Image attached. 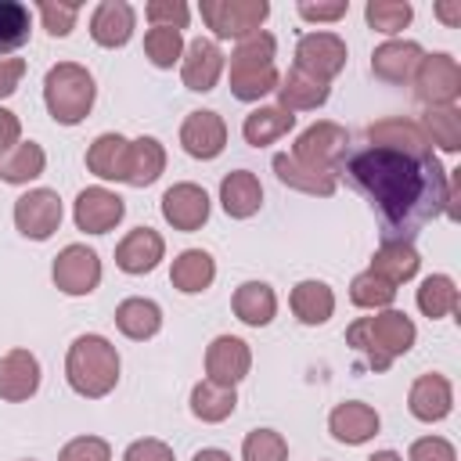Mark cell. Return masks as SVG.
<instances>
[{"label": "cell", "mask_w": 461, "mask_h": 461, "mask_svg": "<svg viewBox=\"0 0 461 461\" xmlns=\"http://www.w3.org/2000/svg\"><path fill=\"white\" fill-rule=\"evenodd\" d=\"M252 371V349L238 335H216L205 346V378L220 385H238Z\"/></svg>", "instance_id": "e0dca14e"}, {"label": "cell", "mask_w": 461, "mask_h": 461, "mask_svg": "<svg viewBox=\"0 0 461 461\" xmlns=\"http://www.w3.org/2000/svg\"><path fill=\"white\" fill-rule=\"evenodd\" d=\"M40 378H43V371H40V360H36L32 349L14 346L0 357V400L4 403L32 400L36 389H40Z\"/></svg>", "instance_id": "5bb4252c"}, {"label": "cell", "mask_w": 461, "mask_h": 461, "mask_svg": "<svg viewBox=\"0 0 461 461\" xmlns=\"http://www.w3.org/2000/svg\"><path fill=\"white\" fill-rule=\"evenodd\" d=\"M367 144L375 148H389V151H407V155H432V144L421 130V122L414 119H403V115H393V119H378L364 130Z\"/></svg>", "instance_id": "603a6c76"}, {"label": "cell", "mask_w": 461, "mask_h": 461, "mask_svg": "<svg viewBox=\"0 0 461 461\" xmlns=\"http://www.w3.org/2000/svg\"><path fill=\"white\" fill-rule=\"evenodd\" d=\"M119 349L112 346V339L86 331L76 335L68 353H65V382L76 396L83 400H101L119 385Z\"/></svg>", "instance_id": "7a4b0ae2"}, {"label": "cell", "mask_w": 461, "mask_h": 461, "mask_svg": "<svg viewBox=\"0 0 461 461\" xmlns=\"http://www.w3.org/2000/svg\"><path fill=\"white\" fill-rule=\"evenodd\" d=\"M122 461H176V457H173V447H169L166 439L144 436V439H133V443L122 450Z\"/></svg>", "instance_id": "c3c4849f"}, {"label": "cell", "mask_w": 461, "mask_h": 461, "mask_svg": "<svg viewBox=\"0 0 461 461\" xmlns=\"http://www.w3.org/2000/svg\"><path fill=\"white\" fill-rule=\"evenodd\" d=\"M50 281L61 295H90L101 285V256L90 245H65L50 263Z\"/></svg>", "instance_id": "9c48e42d"}, {"label": "cell", "mask_w": 461, "mask_h": 461, "mask_svg": "<svg viewBox=\"0 0 461 461\" xmlns=\"http://www.w3.org/2000/svg\"><path fill=\"white\" fill-rule=\"evenodd\" d=\"M191 461H230V454H227V450H220V447H202Z\"/></svg>", "instance_id": "db71d44e"}, {"label": "cell", "mask_w": 461, "mask_h": 461, "mask_svg": "<svg viewBox=\"0 0 461 461\" xmlns=\"http://www.w3.org/2000/svg\"><path fill=\"white\" fill-rule=\"evenodd\" d=\"M184 36L176 32V29H158V25H151L148 32H144V58L155 65V68H173V65H180V58H184Z\"/></svg>", "instance_id": "b9f144b4"}, {"label": "cell", "mask_w": 461, "mask_h": 461, "mask_svg": "<svg viewBox=\"0 0 461 461\" xmlns=\"http://www.w3.org/2000/svg\"><path fill=\"white\" fill-rule=\"evenodd\" d=\"M115 328L133 339V342H144V339H155L158 328H162V306L155 299H144V295H130L115 306Z\"/></svg>", "instance_id": "83f0119b"}, {"label": "cell", "mask_w": 461, "mask_h": 461, "mask_svg": "<svg viewBox=\"0 0 461 461\" xmlns=\"http://www.w3.org/2000/svg\"><path fill=\"white\" fill-rule=\"evenodd\" d=\"M274 58H277V40L267 29L238 40V47L230 50V94L245 104L274 94L281 83Z\"/></svg>", "instance_id": "277c9868"}, {"label": "cell", "mask_w": 461, "mask_h": 461, "mask_svg": "<svg viewBox=\"0 0 461 461\" xmlns=\"http://www.w3.org/2000/svg\"><path fill=\"white\" fill-rule=\"evenodd\" d=\"M364 18L375 32H385V36H396L400 29L411 25L414 18V7L407 0H367L364 4Z\"/></svg>", "instance_id": "60d3db41"}, {"label": "cell", "mask_w": 461, "mask_h": 461, "mask_svg": "<svg viewBox=\"0 0 461 461\" xmlns=\"http://www.w3.org/2000/svg\"><path fill=\"white\" fill-rule=\"evenodd\" d=\"M292 126H295V115L285 112L281 104H259V108H252V112L245 115L241 137H245V144H252V148H267V144L288 137Z\"/></svg>", "instance_id": "f1b7e54d"}, {"label": "cell", "mask_w": 461, "mask_h": 461, "mask_svg": "<svg viewBox=\"0 0 461 461\" xmlns=\"http://www.w3.org/2000/svg\"><path fill=\"white\" fill-rule=\"evenodd\" d=\"M169 281L176 292L198 295L216 281V259L205 249H184L169 267Z\"/></svg>", "instance_id": "4dcf8cb0"}, {"label": "cell", "mask_w": 461, "mask_h": 461, "mask_svg": "<svg viewBox=\"0 0 461 461\" xmlns=\"http://www.w3.org/2000/svg\"><path fill=\"white\" fill-rule=\"evenodd\" d=\"M223 76V50L209 36H194L180 58V79L194 94H209Z\"/></svg>", "instance_id": "9a60e30c"}, {"label": "cell", "mask_w": 461, "mask_h": 461, "mask_svg": "<svg viewBox=\"0 0 461 461\" xmlns=\"http://www.w3.org/2000/svg\"><path fill=\"white\" fill-rule=\"evenodd\" d=\"M130 140L122 133H97L86 148V169L101 180H126Z\"/></svg>", "instance_id": "f546056e"}, {"label": "cell", "mask_w": 461, "mask_h": 461, "mask_svg": "<svg viewBox=\"0 0 461 461\" xmlns=\"http://www.w3.org/2000/svg\"><path fill=\"white\" fill-rule=\"evenodd\" d=\"M418 328L400 310H378L375 317H357L346 328V346H353L371 371H385L396 357L411 353Z\"/></svg>", "instance_id": "3957f363"}, {"label": "cell", "mask_w": 461, "mask_h": 461, "mask_svg": "<svg viewBox=\"0 0 461 461\" xmlns=\"http://www.w3.org/2000/svg\"><path fill=\"white\" fill-rule=\"evenodd\" d=\"M241 461H288V443L277 429H252L241 439Z\"/></svg>", "instance_id": "7bdbcfd3"}, {"label": "cell", "mask_w": 461, "mask_h": 461, "mask_svg": "<svg viewBox=\"0 0 461 461\" xmlns=\"http://www.w3.org/2000/svg\"><path fill=\"white\" fill-rule=\"evenodd\" d=\"M166 173V148L158 137H137L130 140V158H126V180L130 187H151Z\"/></svg>", "instance_id": "d6a6232c"}, {"label": "cell", "mask_w": 461, "mask_h": 461, "mask_svg": "<svg viewBox=\"0 0 461 461\" xmlns=\"http://www.w3.org/2000/svg\"><path fill=\"white\" fill-rule=\"evenodd\" d=\"M58 461H112V447L101 436H76L61 447Z\"/></svg>", "instance_id": "bcb514c9"}, {"label": "cell", "mask_w": 461, "mask_h": 461, "mask_svg": "<svg viewBox=\"0 0 461 461\" xmlns=\"http://www.w3.org/2000/svg\"><path fill=\"white\" fill-rule=\"evenodd\" d=\"M25 461H32V457H25Z\"/></svg>", "instance_id": "9f6ffc18"}, {"label": "cell", "mask_w": 461, "mask_h": 461, "mask_svg": "<svg viewBox=\"0 0 461 461\" xmlns=\"http://www.w3.org/2000/svg\"><path fill=\"white\" fill-rule=\"evenodd\" d=\"M367 461H403V457H400L396 450H375V454H371Z\"/></svg>", "instance_id": "11a10c76"}, {"label": "cell", "mask_w": 461, "mask_h": 461, "mask_svg": "<svg viewBox=\"0 0 461 461\" xmlns=\"http://www.w3.org/2000/svg\"><path fill=\"white\" fill-rule=\"evenodd\" d=\"M288 303H292V313H295L306 328H317V324L331 321V313H335V292H331V285H324V281H317V277L299 281V285L292 288Z\"/></svg>", "instance_id": "1f68e13d"}, {"label": "cell", "mask_w": 461, "mask_h": 461, "mask_svg": "<svg viewBox=\"0 0 461 461\" xmlns=\"http://www.w3.org/2000/svg\"><path fill=\"white\" fill-rule=\"evenodd\" d=\"M234 407H238L234 385H220V382H209V378L194 382V389H191V414L198 421H209V425L227 421L234 414Z\"/></svg>", "instance_id": "e575fe53"}, {"label": "cell", "mask_w": 461, "mask_h": 461, "mask_svg": "<svg viewBox=\"0 0 461 461\" xmlns=\"http://www.w3.org/2000/svg\"><path fill=\"white\" fill-rule=\"evenodd\" d=\"M94 97H97V83H94L86 65L58 61V65L47 68V76H43V104H47L54 122H61V126L83 122L90 115V108H94Z\"/></svg>", "instance_id": "5b68a950"}, {"label": "cell", "mask_w": 461, "mask_h": 461, "mask_svg": "<svg viewBox=\"0 0 461 461\" xmlns=\"http://www.w3.org/2000/svg\"><path fill=\"white\" fill-rule=\"evenodd\" d=\"M137 29V11L126 4V0H101L90 14V40L97 47H126L130 36Z\"/></svg>", "instance_id": "44dd1931"}, {"label": "cell", "mask_w": 461, "mask_h": 461, "mask_svg": "<svg viewBox=\"0 0 461 461\" xmlns=\"http://www.w3.org/2000/svg\"><path fill=\"white\" fill-rule=\"evenodd\" d=\"M328 94H331V83L328 79H317V76H310V72H303V68H288L285 76H281V83H277V104L285 108V112H313V108H321L324 101H328Z\"/></svg>", "instance_id": "cb8c5ba5"}, {"label": "cell", "mask_w": 461, "mask_h": 461, "mask_svg": "<svg viewBox=\"0 0 461 461\" xmlns=\"http://www.w3.org/2000/svg\"><path fill=\"white\" fill-rule=\"evenodd\" d=\"M166 256V241L158 230L151 227H133L119 245H115V267L130 277H140V274H151Z\"/></svg>", "instance_id": "ffe728a7"}, {"label": "cell", "mask_w": 461, "mask_h": 461, "mask_svg": "<svg viewBox=\"0 0 461 461\" xmlns=\"http://www.w3.org/2000/svg\"><path fill=\"white\" fill-rule=\"evenodd\" d=\"M180 144L191 158H216L223 148H227V122L220 112L212 108H198V112H187V119L180 122Z\"/></svg>", "instance_id": "2e32d148"}, {"label": "cell", "mask_w": 461, "mask_h": 461, "mask_svg": "<svg viewBox=\"0 0 461 461\" xmlns=\"http://www.w3.org/2000/svg\"><path fill=\"white\" fill-rule=\"evenodd\" d=\"M22 140V119L11 108H0V155H7Z\"/></svg>", "instance_id": "816d5d0a"}, {"label": "cell", "mask_w": 461, "mask_h": 461, "mask_svg": "<svg viewBox=\"0 0 461 461\" xmlns=\"http://www.w3.org/2000/svg\"><path fill=\"white\" fill-rule=\"evenodd\" d=\"M158 209H162V220H166L173 230H187V234H191V230H198V227L209 220L212 202H209V194H205L202 184L180 180V184L166 187Z\"/></svg>", "instance_id": "4fadbf2b"}, {"label": "cell", "mask_w": 461, "mask_h": 461, "mask_svg": "<svg viewBox=\"0 0 461 461\" xmlns=\"http://www.w3.org/2000/svg\"><path fill=\"white\" fill-rule=\"evenodd\" d=\"M407 411L418 418V421H443L450 411H454V385L447 375L439 371H429V375H418L411 382V393H407Z\"/></svg>", "instance_id": "d6986e66"}, {"label": "cell", "mask_w": 461, "mask_h": 461, "mask_svg": "<svg viewBox=\"0 0 461 461\" xmlns=\"http://www.w3.org/2000/svg\"><path fill=\"white\" fill-rule=\"evenodd\" d=\"M378 429H382V418H378V411H375L371 403H364V400H342V403H335L331 414H328V432H331L339 443H346V447H360V443L375 439Z\"/></svg>", "instance_id": "ac0fdd59"}, {"label": "cell", "mask_w": 461, "mask_h": 461, "mask_svg": "<svg viewBox=\"0 0 461 461\" xmlns=\"http://www.w3.org/2000/svg\"><path fill=\"white\" fill-rule=\"evenodd\" d=\"M295 11H299V18H306V22H339V18L349 14V0H328V4H310V0H303Z\"/></svg>", "instance_id": "681fc988"}, {"label": "cell", "mask_w": 461, "mask_h": 461, "mask_svg": "<svg viewBox=\"0 0 461 461\" xmlns=\"http://www.w3.org/2000/svg\"><path fill=\"white\" fill-rule=\"evenodd\" d=\"M32 32V11L22 0H0V54H14L29 43Z\"/></svg>", "instance_id": "f35d334b"}, {"label": "cell", "mask_w": 461, "mask_h": 461, "mask_svg": "<svg viewBox=\"0 0 461 461\" xmlns=\"http://www.w3.org/2000/svg\"><path fill=\"white\" fill-rule=\"evenodd\" d=\"M198 11L216 40H245L259 32V25L270 14V4L267 0H202Z\"/></svg>", "instance_id": "8992f818"}, {"label": "cell", "mask_w": 461, "mask_h": 461, "mask_svg": "<svg viewBox=\"0 0 461 461\" xmlns=\"http://www.w3.org/2000/svg\"><path fill=\"white\" fill-rule=\"evenodd\" d=\"M396 299V285H389L385 277H378L375 270H360L353 281H349V303L360 306V310H389Z\"/></svg>", "instance_id": "ab89813d"}, {"label": "cell", "mask_w": 461, "mask_h": 461, "mask_svg": "<svg viewBox=\"0 0 461 461\" xmlns=\"http://www.w3.org/2000/svg\"><path fill=\"white\" fill-rule=\"evenodd\" d=\"M230 310L249 328H267L277 313V295L267 281H241L230 295Z\"/></svg>", "instance_id": "4316f807"}, {"label": "cell", "mask_w": 461, "mask_h": 461, "mask_svg": "<svg viewBox=\"0 0 461 461\" xmlns=\"http://www.w3.org/2000/svg\"><path fill=\"white\" fill-rule=\"evenodd\" d=\"M346 151H349V133H346V126H339V122H331V119H321V122L306 126V130L295 137L292 158L303 162V166L324 169V173H339Z\"/></svg>", "instance_id": "52a82bcc"}, {"label": "cell", "mask_w": 461, "mask_h": 461, "mask_svg": "<svg viewBox=\"0 0 461 461\" xmlns=\"http://www.w3.org/2000/svg\"><path fill=\"white\" fill-rule=\"evenodd\" d=\"M421 130H425L429 144H436L439 151H447V155L461 151V112H457V104L425 108V115H421Z\"/></svg>", "instance_id": "74e56055"}, {"label": "cell", "mask_w": 461, "mask_h": 461, "mask_svg": "<svg viewBox=\"0 0 461 461\" xmlns=\"http://www.w3.org/2000/svg\"><path fill=\"white\" fill-rule=\"evenodd\" d=\"M47 169V151L36 140H18L7 155H0V180L4 184H29L43 176Z\"/></svg>", "instance_id": "d590c367"}, {"label": "cell", "mask_w": 461, "mask_h": 461, "mask_svg": "<svg viewBox=\"0 0 461 461\" xmlns=\"http://www.w3.org/2000/svg\"><path fill=\"white\" fill-rule=\"evenodd\" d=\"M425 50L418 40H385L371 50V72L382 83H411Z\"/></svg>", "instance_id": "7402d4cb"}, {"label": "cell", "mask_w": 461, "mask_h": 461, "mask_svg": "<svg viewBox=\"0 0 461 461\" xmlns=\"http://www.w3.org/2000/svg\"><path fill=\"white\" fill-rule=\"evenodd\" d=\"M22 76H25V58H0V101L18 90Z\"/></svg>", "instance_id": "f907efd6"}, {"label": "cell", "mask_w": 461, "mask_h": 461, "mask_svg": "<svg viewBox=\"0 0 461 461\" xmlns=\"http://www.w3.org/2000/svg\"><path fill=\"white\" fill-rule=\"evenodd\" d=\"M407 461H457V450L443 436H421V439L411 443Z\"/></svg>", "instance_id": "7dc6e473"}, {"label": "cell", "mask_w": 461, "mask_h": 461, "mask_svg": "<svg viewBox=\"0 0 461 461\" xmlns=\"http://www.w3.org/2000/svg\"><path fill=\"white\" fill-rule=\"evenodd\" d=\"M274 173H277L281 184H288V187H295V191H303V194H317V198H328V194H335V187H339V176H335V173L303 166V162H295L288 151L274 155Z\"/></svg>", "instance_id": "836d02e7"}, {"label": "cell", "mask_w": 461, "mask_h": 461, "mask_svg": "<svg viewBox=\"0 0 461 461\" xmlns=\"http://www.w3.org/2000/svg\"><path fill=\"white\" fill-rule=\"evenodd\" d=\"M411 83H414V97H418L425 108L454 104L457 94H461V65H457V58H450L447 50L425 54L421 65L414 68Z\"/></svg>", "instance_id": "ba28073f"}, {"label": "cell", "mask_w": 461, "mask_h": 461, "mask_svg": "<svg viewBox=\"0 0 461 461\" xmlns=\"http://www.w3.org/2000/svg\"><path fill=\"white\" fill-rule=\"evenodd\" d=\"M61 216L65 205L50 187H29L25 194L14 198V227L29 241H47L61 227Z\"/></svg>", "instance_id": "30bf717a"}, {"label": "cell", "mask_w": 461, "mask_h": 461, "mask_svg": "<svg viewBox=\"0 0 461 461\" xmlns=\"http://www.w3.org/2000/svg\"><path fill=\"white\" fill-rule=\"evenodd\" d=\"M418 267H421V256L411 245V238H385L378 245V252L371 256V267L367 270H375L389 285H403V281H411L418 274Z\"/></svg>", "instance_id": "484cf974"}, {"label": "cell", "mask_w": 461, "mask_h": 461, "mask_svg": "<svg viewBox=\"0 0 461 461\" xmlns=\"http://www.w3.org/2000/svg\"><path fill=\"white\" fill-rule=\"evenodd\" d=\"M418 310L429 317V321H443L457 310V285L450 274H429L421 285H418V295H414Z\"/></svg>", "instance_id": "8d00e7d4"}, {"label": "cell", "mask_w": 461, "mask_h": 461, "mask_svg": "<svg viewBox=\"0 0 461 461\" xmlns=\"http://www.w3.org/2000/svg\"><path fill=\"white\" fill-rule=\"evenodd\" d=\"M432 14H436L443 25H450V29H454V25H461V0H454V4H436V7H432Z\"/></svg>", "instance_id": "f5cc1de1"}, {"label": "cell", "mask_w": 461, "mask_h": 461, "mask_svg": "<svg viewBox=\"0 0 461 461\" xmlns=\"http://www.w3.org/2000/svg\"><path fill=\"white\" fill-rule=\"evenodd\" d=\"M220 205L230 220H249L259 212L263 205V184L256 173L249 169H230L223 180H220Z\"/></svg>", "instance_id": "d4e9b609"}, {"label": "cell", "mask_w": 461, "mask_h": 461, "mask_svg": "<svg viewBox=\"0 0 461 461\" xmlns=\"http://www.w3.org/2000/svg\"><path fill=\"white\" fill-rule=\"evenodd\" d=\"M339 173L367 194V202L378 209L385 223V238H411L425 220L439 216L447 205V184L450 169L439 166L432 155H407L364 144L357 151H346Z\"/></svg>", "instance_id": "6da1fadb"}, {"label": "cell", "mask_w": 461, "mask_h": 461, "mask_svg": "<svg viewBox=\"0 0 461 461\" xmlns=\"http://www.w3.org/2000/svg\"><path fill=\"white\" fill-rule=\"evenodd\" d=\"M346 40L339 32H328V29H317V32H303L299 43H295V68L317 76V79H335L342 68H346Z\"/></svg>", "instance_id": "8fae6325"}, {"label": "cell", "mask_w": 461, "mask_h": 461, "mask_svg": "<svg viewBox=\"0 0 461 461\" xmlns=\"http://www.w3.org/2000/svg\"><path fill=\"white\" fill-rule=\"evenodd\" d=\"M36 14H40L43 29L61 40V36H68V32L76 29L79 4H54V0H43V4H36Z\"/></svg>", "instance_id": "ee69618b"}, {"label": "cell", "mask_w": 461, "mask_h": 461, "mask_svg": "<svg viewBox=\"0 0 461 461\" xmlns=\"http://www.w3.org/2000/svg\"><path fill=\"white\" fill-rule=\"evenodd\" d=\"M144 18L151 22V25H158V29H187V22H191V7L184 4V0H151L148 7H144Z\"/></svg>", "instance_id": "f6af8a7d"}, {"label": "cell", "mask_w": 461, "mask_h": 461, "mask_svg": "<svg viewBox=\"0 0 461 461\" xmlns=\"http://www.w3.org/2000/svg\"><path fill=\"white\" fill-rule=\"evenodd\" d=\"M126 216V202L122 194L108 191V187H83L72 202V220L83 234H108L119 227V220Z\"/></svg>", "instance_id": "7c38bea8"}]
</instances>
